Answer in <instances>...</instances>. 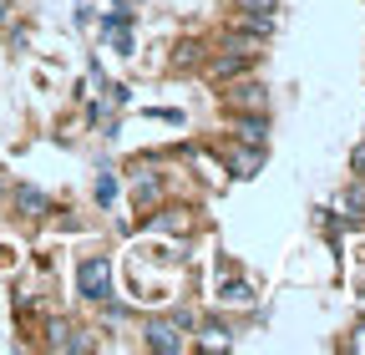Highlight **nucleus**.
Masks as SVG:
<instances>
[{
    "label": "nucleus",
    "mask_w": 365,
    "mask_h": 355,
    "mask_svg": "<svg viewBox=\"0 0 365 355\" xmlns=\"http://www.w3.org/2000/svg\"><path fill=\"white\" fill-rule=\"evenodd\" d=\"M76 279H81V294L86 299H112V264L107 259H86L81 269H76Z\"/></svg>",
    "instance_id": "f257e3e1"
},
{
    "label": "nucleus",
    "mask_w": 365,
    "mask_h": 355,
    "mask_svg": "<svg viewBox=\"0 0 365 355\" xmlns=\"http://www.w3.org/2000/svg\"><path fill=\"white\" fill-rule=\"evenodd\" d=\"M188 325H193L188 315H178V320H153V325H148V345L168 355V350H178V345H182V330H188Z\"/></svg>",
    "instance_id": "f03ea898"
},
{
    "label": "nucleus",
    "mask_w": 365,
    "mask_h": 355,
    "mask_svg": "<svg viewBox=\"0 0 365 355\" xmlns=\"http://www.w3.org/2000/svg\"><path fill=\"white\" fill-rule=\"evenodd\" d=\"M228 102L234 107H264V86L259 81H239L234 92H228Z\"/></svg>",
    "instance_id": "7ed1b4c3"
},
{
    "label": "nucleus",
    "mask_w": 365,
    "mask_h": 355,
    "mask_svg": "<svg viewBox=\"0 0 365 355\" xmlns=\"http://www.w3.org/2000/svg\"><path fill=\"white\" fill-rule=\"evenodd\" d=\"M16 203H21L31 218H41L46 208H51V203H46V193H41V188H31V183H21V188H16Z\"/></svg>",
    "instance_id": "20e7f679"
},
{
    "label": "nucleus",
    "mask_w": 365,
    "mask_h": 355,
    "mask_svg": "<svg viewBox=\"0 0 365 355\" xmlns=\"http://www.w3.org/2000/svg\"><path fill=\"white\" fill-rule=\"evenodd\" d=\"M249 61H254V51H239V56H218V61H213V76H223V81H228V76H239Z\"/></svg>",
    "instance_id": "39448f33"
},
{
    "label": "nucleus",
    "mask_w": 365,
    "mask_h": 355,
    "mask_svg": "<svg viewBox=\"0 0 365 355\" xmlns=\"http://www.w3.org/2000/svg\"><path fill=\"white\" fill-rule=\"evenodd\" d=\"M239 138H244V143H259V138H264V117H259V122H254V117H239Z\"/></svg>",
    "instance_id": "423d86ee"
},
{
    "label": "nucleus",
    "mask_w": 365,
    "mask_h": 355,
    "mask_svg": "<svg viewBox=\"0 0 365 355\" xmlns=\"http://www.w3.org/2000/svg\"><path fill=\"white\" fill-rule=\"evenodd\" d=\"M223 299H228V304H249L254 294H249V284H239V279H234V284H223Z\"/></svg>",
    "instance_id": "0eeeda50"
},
{
    "label": "nucleus",
    "mask_w": 365,
    "mask_h": 355,
    "mask_svg": "<svg viewBox=\"0 0 365 355\" xmlns=\"http://www.w3.org/2000/svg\"><path fill=\"white\" fill-rule=\"evenodd\" d=\"M249 16H274V0H244Z\"/></svg>",
    "instance_id": "6e6552de"
},
{
    "label": "nucleus",
    "mask_w": 365,
    "mask_h": 355,
    "mask_svg": "<svg viewBox=\"0 0 365 355\" xmlns=\"http://www.w3.org/2000/svg\"><path fill=\"white\" fill-rule=\"evenodd\" d=\"M112 193H117L112 178H97V203H112Z\"/></svg>",
    "instance_id": "1a4fd4ad"
},
{
    "label": "nucleus",
    "mask_w": 365,
    "mask_h": 355,
    "mask_svg": "<svg viewBox=\"0 0 365 355\" xmlns=\"http://www.w3.org/2000/svg\"><path fill=\"white\" fill-rule=\"evenodd\" d=\"M208 345H228V330L223 325H208Z\"/></svg>",
    "instance_id": "9d476101"
},
{
    "label": "nucleus",
    "mask_w": 365,
    "mask_h": 355,
    "mask_svg": "<svg viewBox=\"0 0 365 355\" xmlns=\"http://www.w3.org/2000/svg\"><path fill=\"white\" fill-rule=\"evenodd\" d=\"M355 335H360V340H350V345H355V350H365V325H360V330H355Z\"/></svg>",
    "instance_id": "9b49d317"
},
{
    "label": "nucleus",
    "mask_w": 365,
    "mask_h": 355,
    "mask_svg": "<svg viewBox=\"0 0 365 355\" xmlns=\"http://www.w3.org/2000/svg\"><path fill=\"white\" fill-rule=\"evenodd\" d=\"M122 6H132V0H122Z\"/></svg>",
    "instance_id": "f8f14e48"
}]
</instances>
